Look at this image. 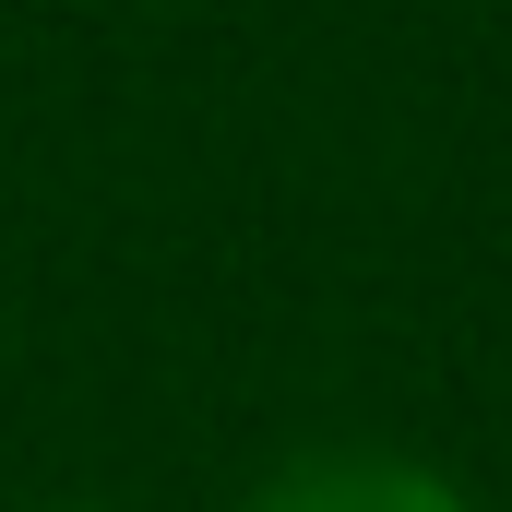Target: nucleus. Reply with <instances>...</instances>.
Listing matches in <instances>:
<instances>
[{"instance_id": "f257e3e1", "label": "nucleus", "mask_w": 512, "mask_h": 512, "mask_svg": "<svg viewBox=\"0 0 512 512\" xmlns=\"http://www.w3.org/2000/svg\"><path fill=\"white\" fill-rule=\"evenodd\" d=\"M239 512H489L453 465L393 453V441H298L286 465H262Z\"/></svg>"}, {"instance_id": "f03ea898", "label": "nucleus", "mask_w": 512, "mask_h": 512, "mask_svg": "<svg viewBox=\"0 0 512 512\" xmlns=\"http://www.w3.org/2000/svg\"><path fill=\"white\" fill-rule=\"evenodd\" d=\"M36 512H72V501H36Z\"/></svg>"}]
</instances>
